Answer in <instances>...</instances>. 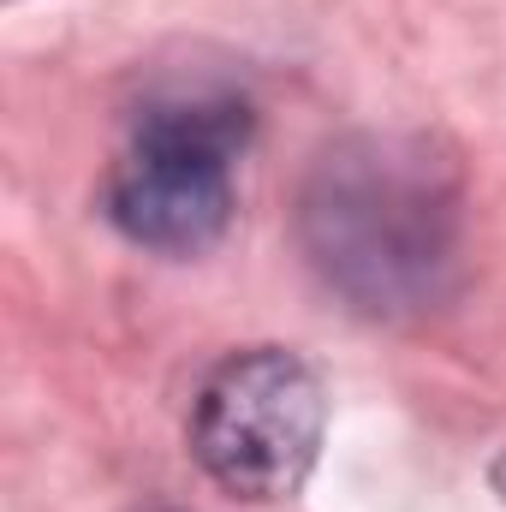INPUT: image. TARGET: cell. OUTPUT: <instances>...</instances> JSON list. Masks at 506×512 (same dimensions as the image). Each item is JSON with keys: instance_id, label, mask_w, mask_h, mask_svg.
<instances>
[{"instance_id": "277c9868", "label": "cell", "mask_w": 506, "mask_h": 512, "mask_svg": "<svg viewBox=\"0 0 506 512\" xmlns=\"http://www.w3.org/2000/svg\"><path fill=\"white\" fill-rule=\"evenodd\" d=\"M489 477H495V495H501V501H506V453H501V459H495V471H489Z\"/></svg>"}, {"instance_id": "3957f363", "label": "cell", "mask_w": 506, "mask_h": 512, "mask_svg": "<svg viewBox=\"0 0 506 512\" xmlns=\"http://www.w3.org/2000/svg\"><path fill=\"white\" fill-rule=\"evenodd\" d=\"M322 429V376L286 346L221 358L191 399V453L239 501H292L316 471Z\"/></svg>"}, {"instance_id": "7a4b0ae2", "label": "cell", "mask_w": 506, "mask_h": 512, "mask_svg": "<svg viewBox=\"0 0 506 512\" xmlns=\"http://www.w3.org/2000/svg\"><path fill=\"white\" fill-rule=\"evenodd\" d=\"M251 96L221 78H173L143 96L108 173L102 209L114 233L155 256H203L233 227V167L251 149Z\"/></svg>"}, {"instance_id": "6da1fadb", "label": "cell", "mask_w": 506, "mask_h": 512, "mask_svg": "<svg viewBox=\"0 0 506 512\" xmlns=\"http://www.w3.org/2000/svg\"><path fill=\"white\" fill-rule=\"evenodd\" d=\"M298 251L358 316L405 322L453 298L465 268V185L423 131H346L298 185Z\"/></svg>"}]
</instances>
